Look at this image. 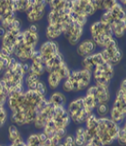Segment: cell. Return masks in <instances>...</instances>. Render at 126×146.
<instances>
[{
  "label": "cell",
  "instance_id": "6da1fadb",
  "mask_svg": "<svg viewBox=\"0 0 126 146\" xmlns=\"http://www.w3.org/2000/svg\"><path fill=\"white\" fill-rule=\"evenodd\" d=\"M121 125L114 122L109 117L98 119L97 139L103 146H109L117 141Z\"/></svg>",
  "mask_w": 126,
  "mask_h": 146
},
{
  "label": "cell",
  "instance_id": "7a4b0ae2",
  "mask_svg": "<svg viewBox=\"0 0 126 146\" xmlns=\"http://www.w3.org/2000/svg\"><path fill=\"white\" fill-rule=\"evenodd\" d=\"M66 111L70 117L71 121L78 126L84 125L87 118L92 114L84 106V96L78 97L77 99L70 102L66 107Z\"/></svg>",
  "mask_w": 126,
  "mask_h": 146
},
{
  "label": "cell",
  "instance_id": "3957f363",
  "mask_svg": "<svg viewBox=\"0 0 126 146\" xmlns=\"http://www.w3.org/2000/svg\"><path fill=\"white\" fill-rule=\"evenodd\" d=\"M66 80L70 84L71 92H81L90 86L92 81V72L83 68L79 70H71Z\"/></svg>",
  "mask_w": 126,
  "mask_h": 146
},
{
  "label": "cell",
  "instance_id": "277c9868",
  "mask_svg": "<svg viewBox=\"0 0 126 146\" xmlns=\"http://www.w3.org/2000/svg\"><path fill=\"white\" fill-rule=\"evenodd\" d=\"M126 117V91L119 89L116 98L109 110V118L114 122L121 125L124 123Z\"/></svg>",
  "mask_w": 126,
  "mask_h": 146
},
{
  "label": "cell",
  "instance_id": "5b68a950",
  "mask_svg": "<svg viewBox=\"0 0 126 146\" xmlns=\"http://www.w3.org/2000/svg\"><path fill=\"white\" fill-rule=\"evenodd\" d=\"M52 121L55 124V128L57 129H66L71 123V119L66 111V107L64 106H54L53 114H52Z\"/></svg>",
  "mask_w": 126,
  "mask_h": 146
},
{
  "label": "cell",
  "instance_id": "8992f818",
  "mask_svg": "<svg viewBox=\"0 0 126 146\" xmlns=\"http://www.w3.org/2000/svg\"><path fill=\"white\" fill-rule=\"evenodd\" d=\"M48 8L46 1H36L33 3V9L27 13V20L31 24H35V22L41 21L46 15V9Z\"/></svg>",
  "mask_w": 126,
  "mask_h": 146
},
{
  "label": "cell",
  "instance_id": "52a82bcc",
  "mask_svg": "<svg viewBox=\"0 0 126 146\" xmlns=\"http://www.w3.org/2000/svg\"><path fill=\"white\" fill-rule=\"evenodd\" d=\"M53 108H54V106L50 103V102H49L46 108L37 114L36 118H35L33 123H32L35 129L38 130V131H42V129L44 128V126L46 125V122H48L49 119H52Z\"/></svg>",
  "mask_w": 126,
  "mask_h": 146
},
{
  "label": "cell",
  "instance_id": "ba28073f",
  "mask_svg": "<svg viewBox=\"0 0 126 146\" xmlns=\"http://www.w3.org/2000/svg\"><path fill=\"white\" fill-rule=\"evenodd\" d=\"M38 50L41 53V57H42L43 63L45 64L46 61L51 59L54 55L59 53V46L55 41H50L48 40L46 42H44L42 45L39 46Z\"/></svg>",
  "mask_w": 126,
  "mask_h": 146
},
{
  "label": "cell",
  "instance_id": "9c48e42d",
  "mask_svg": "<svg viewBox=\"0 0 126 146\" xmlns=\"http://www.w3.org/2000/svg\"><path fill=\"white\" fill-rule=\"evenodd\" d=\"M35 49L36 48H31V46H27L24 42L16 43L13 48V56L15 57L16 59L21 63L28 62L29 60H31V55Z\"/></svg>",
  "mask_w": 126,
  "mask_h": 146
},
{
  "label": "cell",
  "instance_id": "30bf717a",
  "mask_svg": "<svg viewBox=\"0 0 126 146\" xmlns=\"http://www.w3.org/2000/svg\"><path fill=\"white\" fill-rule=\"evenodd\" d=\"M89 33H90V36H91L92 40L101 35L113 36L110 26L108 24H105V23L101 22L99 20L92 23V25L90 26V29H89Z\"/></svg>",
  "mask_w": 126,
  "mask_h": 146
},
{
  "label": "cell",
  "instance_id": "8fae6325",
  "mask_svg": "<svg viewBox=\"0 0 126 146\" xmlns=\"http://www.w3.org/2000/svg\"><path fill=\"white\" fill-rule=\"evenodd\" d=\"M103 63L104 60L102 59L99 52H96V53H93L86 58H83L81 65L83 69H86V70L92 72L97 66L102 65Z\"/></svg>",
  "mask_w": 126,
  "mask_h": 146
},
{
  "label": "cell",
  "instance_id": "7c38bea8",
  "mask_svg": "<svg viewBox=\"0 0 126 146\" xmlns=\"http://www.w3.org/2000/svg\"><path fill=\"white\" fill-rule=\"evenodd\" d=\"M96 49H97L96 44L93 42L91 38H88V39H84L83 41H81L78 44L76 51H77V54L80 57L86 58L94 53Z\"/></svg>",
  "mask_w": 126,
  "mask_h": 146
},
{
  "label": "cell",
  "instance_id": "4fadbf2b",
  "mask_svg": "<svg viewBox=\"0 0 126 146\" xmlns=\"http://www.w3.org/2000/svg\"><path fill=\"white\" fill-rule=\"evenodd\" d=\"M114 75H115V68L111 64L107 62H104L102 65L97 66L92 71V78L102 76L109 82H111V80L113 79Z\"/></svg>",
  "mask_w": 126,
  "mask_h": 146
},
{
  "label": "cell",
  "instance_id": "5bb4252c",
  "mask_svg": "<svg viewBox=\"0 0 126 146\" xmlns=\"http://www.w3.org/2000/svg\"><path fill=\"white\" fill-rule=\"evenodd\" d=\"M96 86V94L94 95V100L97 106L99 104H108L111 100V93L109 86Z\"/></svg>",
  "mask_w": 126,
  "mask_h": 146
},
{
  "label": "cell",
  "instance_id": "9a60e30c",
  "mask_svg": "<svg viewBox=\"0 0 126 146\" xmlns=\"http://www.w3.org/2000/svg\"><path fill=\"white\" fill-rule=\"evenodd\" d=\"M64 25L63 24H55V25H48L46 28V37L48 40L54 41L63 35Z\"/></svg>",
  "mask_w": 126,
  "mask_h": 146
},
{
  "label": "cell",
  "instance_id": "2e32d148",
  "mask_svg": "<svg viewBox=\"0 0 126 146\" xmlns=\"http://www.w3.org/2000/svg\"><path fill=\"white\" fill-rule=\"evenodd\" d=\"M64 62V60L63 54L61 53V52L57 53L56 55H54L51 59H49L48 61H46V62L44 64L45 69H46V73L49 74V73H51V72H54L55 69Z\"/></svg>",
  "mask_w": 126,
  "mask_h": 146
},
{
  "label": "cell",
  "instance_id": "e0dca14e",
  "mask_svg": "<svg viewBox=\"0 0 126 146\" xmlns=\"http://www.w3.org/2000/svg\"><path fill=\"white\" fill-rule=\"evenodd\" d=\"M114 38H122L125 35L126 31V21L124 20H117L110 25Z\"/></svg>",
  "mask_w": 126,
  "mask_h": 146
},
{
  "label": "cell",
  "instance_id": "ac0fdd59",
  "mask_svg": "<svg viewBox=\"0 0 126 146\" xmlns=\"http://www.w3.org/2000/svg\"><path fill=\"white\" fill-rule=\"evenodd\" d=\"M23 35H24V42L26 45L31 46V48H36L37 45L39 43V33H31L28 29L22 31Z\"/></svg>",
  "mask_w": 126,
  "mask_h": 146
},
{
  "label": "cell",
  "instance_id": "d6986e66",
  "mask_svg": "<svg viewBox=\"0 0 126 146\" xmlns=\"http://www.w3.org/2000/svg\"><path fill=\"white\" fill-rule=\"evenodd\" d=\"M8 139L9 141L11 142V144L15 143V142H18L20 141H22V136L21 133L18 129V127L14 124H11L9 125L8 127Z\"/></svg>",
  "mask_w": 126,
  "mask_h": 146
},
{
  "label": "cell",
  "instance_id": "ffe728a7",
  "mask_svg": "<svg viewBox=\"0 0 126 146\" xmlns=\"http://www.w3.org/2000/svg\"><path fill=\"white\" fill-rule=\"evenodd\" d=\"M73 139H74V146H84L86 143V129H84V125H81L76 129Z\"/></svg>",
  "mask_w": 126,
  "mask_h": 146
},
{
  "label": "cell",
  "instance_id": "44dd1931",
  "mask_svg": "<svg viewBox=\"0 0 126 146\" xmlns=\"http://www.w3.org/2000/svg\"><path fill=\"white\" fill-rule=\"evenodd\" d=\"M31 73L32 74L37 75L38 77L41 78L42 76L46 73L45 66L42 60H36V61H31Z\"/></svg>",
  "mask_w": 126,
  "mask_h": 146
},
{
  "label": "cell",
  "instance_id": "7402d4cb",
  "mask_svg": "<svg viewBox=\"0 0 126 146\" xmlns=\"http://www.w3.org/2000/svg\"><path fill=\"white\" fill-rule=\"evenodd\" d=\"M49 102L53 104L54 106H64L66 103V97L64 93L60 91H55L49 97Z\"/></svg>",
  "mask_w": 126,
  "mask_h": 146
},
{
  "label": "cell",
  "instance_id": "603a6c76",
  "mask_svg": "<svg viewBox=\"0 0 126 146\" xmlns=\"http://www.w3.org/2000/svg\"><path fill=\"white\" fill-rule=\"evenodd\" d=\"M63 80L58 76L55 72H51L48 74V78H46V83H48L49 88L52 90L57 89L58 87L61 86Z\"/></svg>",
  "mask_w": 126,
  "mask_h": 146
},
{
  "label": "cell",
  "instance_id": "cb8c5ba5",
  "mask_svg": "<svg viewBox=\"0 0 126 146\" xmlns=\"http://www.w3.org/2000/svg\"><path fill=\"white\" fill-rule=\"evenodd\" d=\"M54 72L56 73V74L59 76L63 81H64L69 76L71 70H70V68H68V66L66 65V63L64 62L63 64H61L56 69H55Z\"/></svg>",
  "mask_w": 126,
  "mask_h": 146
},
{
  "label": "cell",
  "instance_id": "d4e9b609",
  "mask_svg": "<svg viewBox=\"0 0 126 146\" xmlns=\"http://www.w3.org/2000/svg\"><path fill=\"white\" fill-rule=\"evenodd\" d=\"M109 104H99L96 106L95 108V115L98 118H104V117H108L109 115Z\"/></svg>",
  "mask_w": 126,
  "mask_h": 146
},
{
  "label": "cell",
  "instance_id": "484cf974",
  "mask_svg": "<svg viewBox=\"0 0 126 146\" xmlns=\"http://www.w3.org/2000/svg\"><path fill=\"white\" fill-rule=\"evenodd\" d=\"M66 1H46V5L49 6V10L52 11H62L66 7Z\"/></svg>",
  "mask_w": 126,
  "mask_h": 146
},
{
  "label": "cell",
  "instance_id": "4316f807",
  "mask_svg": "<svg viewBox=\"0 0 126 146\" xmlns=\"http://www.w3.org/2000/svg\"><path fill=\"white\" fill-rule=\"evenodd\" d=\"M117 141L119 142V144L121 146H125L126 144V125L124 123L121 125Z\"/></svg>",
  "mask_w": 126,
  "mask_h": 146
},
{
  "label": "cell",
  "instance_id": "83f0119b",
  "mask_svg": "<svg viewBox=\"0 0 126 146\" xmlns=\"http://www.w3.org/2000/svg\"><path fill=\"white\" fill-rule=\"evenodd\" d=\"M27 146H40L41 142L40 139L38 138V133H32L28 137L27 141H26Z\"/></svg>",
  "mask_w": 126,
  "mask_h": 146
},
{
  "label": "cell",
  "instance_id": "f1b7e54d",
  "mask_svg": "<svg viewBox=\"0 0 126 146\" xmlns=\"http://www.w3.org/2000/svg\"><path fill=\"white\" fill-rule=\"evenodd\" d=\"M9 119V111L6 106H0V128H2L6 124Z\"/></svg>",
  "mask_w": 126,
  "mask_h": 146
},
{
  "label": "cell",
  "instance_id": "f546056e",
  "mask_svg": "<svg viewBox=\"0 0 126 146\" xmlns=\"http://www.w3.org/2000/svg\"><path fill=\"white\" fill-rule=\"evenodd\" d=\"M36 91L39 93L40 95H42L43 97L46 98V94H48V86H46V84L44 83L43 81H39L37 84V87H36Z\"/></svg>",
  "mask_w": 126,
  "mask_h": 146
},
{
  "label": "cell",
  "instance_id": "4dcf8cb0",
  "mask_svg": "<svg viewBox=\"0 0 126 146\" xmlns=\"http://www.w3.org/2000/svg\"><path fill=\"white\" fill-rule=\"evenodd\" d=\"M15 3H16L17 11L26 13L27 9L29 7V4H30V0H27V1H15Z\"/></svg>",
  "mask_w": 126,
  "mask_h": 146
},
{
  "label": "cell",
  "instance_id": "1f68e13d",
  "mask_svg": "<svg viewBox=\"0 0 126 146\" xmlns=\"http://www.w3.org/2000/svg\"><path fill=\"white\" fill-rule=\"evenodd\" d=\"M75 21L78 23L79 25L82 26V27H84L86 25L87 21H88V17L87 16H84V15H80V14H77L75 18Z\"/></svg>",
  "mask_w": 126,
  "mask_h": 146
},
{
  "label": "cell",
  "instance_id": "d6a6232c",
  "mask_svg": "<svg viewBox=\"0 0 126 146\" xmlns=\"http://www.w3.org/2000/svg\"><path fill=\"white\" fill-rule=\"evenodd\" d=\"M62 143L64 146H74V139L72 135H66V138L63 139Z\"/></svg>",
  "mask_w": 126,
  "mask_h": 146
},
{
  "label": "cell",
  "instance_id": "836d02e7",
  "mask_svg": "<svg viewBox=\"0 0 126 146\" xmlns=\"http://www.w3.org/2000/svg\"><path fill=\"white\" fill-rule=\"evenodd\" d=\"M67 135V132H66V129H57L55 131V137L60 139L61 141H63V139L66 138V136Z\"/></svg>",
  "mask_w": 126,
  "mask_h": 146
},
{
  "label": "cell",
  "instance_id": "e575fe53",
  "mask_svg": "<svg viewBox=\"0 0 126 146\" xmlns=\"http://www.w3.org/2000/svg\"><path fill=\"white\" fill-rule=\"evenodd\" d=\"M8 30H21V21H20L18 18L14 19L13 23L10 25Z\"/></svg>",
  "mask_w": 126,
  "mask_h": 146
},
{
  "label": "cell",
  "instance_id": "d590c367",
  "mask_svg": "<svg viewBox=\"0 0 126 146\" xmlns=\"http://www.w3.org/2000/svg\"><path fill=\"white\" fill-rule=\"evenodd\" d=\"M31 71V63L25 62L22 63V72L25 76H27Z\"/></svg>",
  "mask_w": 126,
  "mask_h": 146
},
{
  "label": "cell",
  "instance_id": "8d00e7d4",
  "mask_svg": "<svg viewBox=\"0 0 126 146\" xmlns=\"http://www.w3.org/2000/svg\"><path fill=\"white\" fill-rule=\"evenodd\" d=\"M84 146H103V145L101 143V141H99L98 139L94 138V139H92L91 141H89L88 142H86Z\"/></svg>",
  "mask_w": 126,
  "mask_h": 146
},
{
  "label": "cell",
  "instance_id": "74e56055",
  "mask_svg": "<svg viewBox=\"0 0 126 146\" xmlns=\"http://www.w3.org/2000/svg\"><path fill=\"white\" fill-rule=\"evenodd\" d=\"M28 30L31 31V33H39V28H38V26L36 24H31L29 26Z\"/></svg>",
  "mask_w": 126,
  "mask_h": 146
},
{
  "label": "cell",
  "instance_id": "f35d334b",
  "mask_svg": "<svg viewBox=\"0 0 126 146\" xmlns=\"http://www.w3.org/2000/svg\"><path fill=\"white\" fill-rule=\"evenodd\" d=\"M38 138H39L40 139V142L41 143H45V141L48 139V138L46 137V135L44 132H42V131H40V132H38Z\"/></svg>",
  "mask_w": 126,
  "mask_h": 146
},
{
  "label": "cell",
  "instance_id": "ab89813d",
  "mask_svg": "<svg viewBox=\"0 0 126 146\" xmlns=\"http://www.w3.org/2000/svg\"><path fill=\"white\" fill-rule=\"evenodd\" d=\"M38 82H34V83H31V84H26V86H27V90H36Z\"/></svg>",
  "mask_w": 126,
  "mask_h": 146
},
{
  "label": "cell",
  "instance_id": "60d3db41",
  "mask_svg": "<svg viewBox=\"0 0 126 146\" xmlns=\"http://www.w3.org/2000/svg\"><path fill=\"white\" fill-rule=\"evenodd\" d=\"M119 89L123 90V91H126V80H125V79H123V80L121 81V84H119Z\"/></svg>",
  "mask_w": 126,
  "mask_h": 146
},
{
  "label": "cell",
  "instance_id": "b9f144b4",
  "mask_svg": "<svg viewBox=\"0 0 126 146\" xmlns=\"http://www.w3.org/2000/svg\"><path fill=\"white\" fill-rule=\"evenodd\" d=\"M6 31H6L4 28H2L1 26H0V40H1L3 37H4Z\"/></svg>",
  "mask_w": 126,
  "mask_h": 146
},
{
  "label": "cell",
  "instance_id": "7bdbcfd3",
  "mask_svg": "<svg viewBox=\"0 0 126 146\" xmlns=\"http://www.w3.org/2000/svg\"><path fill=\"white\" fill-rule=\"evenodd\" d=\"M1 146H13L11 144H9V145H1Z\"/></svg>",
  "mask_w": 126,
  "mask_h": 146
},
{
  "label": "cell",
  "instance_id": "ee69618b",
  "mask_svg": "<svg viewBox=\"0 0 126 146\" xmlns=\"http://www.w3.org/2000/svg\"><path fill=\"white\" fill-rule=\"evenodd\" d=\"M1 21H2V19H1V18H0V22H1Z\"/></svg>",
  "mask_w": 126,
  "mask_h": 146
},
{
  "label": "cell",
  "instance_id": "f6af8a7d",
  "mask_svg": "<svg viewBox=\"0 0 126 146\" xmlns=\"http://www.w3.org/2000/svg\"><path fill=\"white\" fill-rule=\"evenodd\" d=\"M0 146H1V145H0Z\"/></svg>",
  "mask_w": 126,
  "mask_h": 146
}]
</instances>
